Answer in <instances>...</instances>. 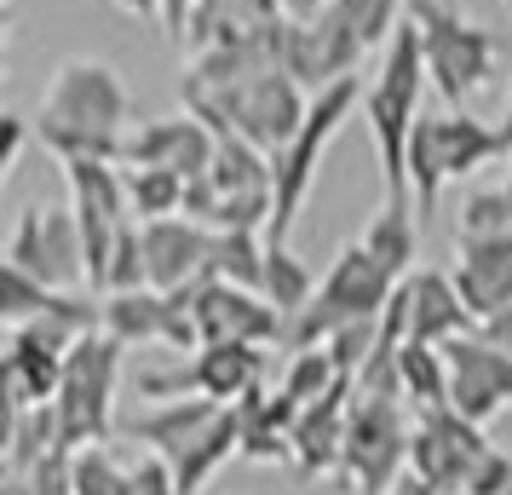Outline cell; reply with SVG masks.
Here are the masks:
<instances>
[{"label":"cell","instance_id":"1f68e13d","mask_svg":"<svg viewBox=\"0 0 512 495\" xmlns=\"http://www.w3.org/2000/svg\"><path fill=\"white\" fill-rule=\"evenodd\" d=\"M478 334H489L501 352H512V306H507V311H495V317H484V323H478Z\"/></svg>","mask_w":512,"mask_h":495},{"label":"cell","instance_id":"2e32d148","mask_svg":"<svg viewBox=\"0 0 512 495\" xmlns=\"http://www.w3.org/2000/svg\"><path fill=\"white\" fill-rule=\"evenodd\" d=\"M455 288H461L466 311L484 323L495 311L512 306V236L501 242H455Z\"/></svg>","mask_w":512,"mask_h":495},{"label":"cell","instance_id":"7402d4cb","mask_svg":"<svg viewBox=\"0 0 512 495\" xmlns=\"http://www.w3.org/2000/svg\"><path fill=\"white\" fill-rule=\"evenodd\" d=\"M259 294L271 300V306L294 323L305 306H311V294H317V271L288 248V242H271V254H265V283H259Z\"/></svg>","mask_w":512,"mask_h":495},{"label":"cell","instance_id":"d4e9b609","mask_svg":"<svg viewBox=\"0 0 512 495\" xmlns=\"http://www.w3.org/2000/svg\"><path fill=\"white\" fill-rule=\"evenodd\" d=\"M340 380H351V375H340V363H334V352L328 346H305V352H288V363H282V380H277V392H288V398L300 403H317V398H328Z\"/></svg>","mask_w":512,"mask_h":495},{"label":"cell","instance_id":"f1b7e54d","mask_svg":"<svg viewBox=\"0 0 512 495\" xmlns=\"http://www.w3.org/2000/svg\"><path fill=\"white\" fill-rule=\"evenodd\" d=\"M328 6L357 29V41H363L369 52L386 47V41L397 35V24H403V12H409L403 0H328Z\"/></svg>","mask_w":512,"mask_h":495},{"label":"cell","instance_id":"8fae6325","mask_svg":"<svg viewBox=\"0 0 512 495\" xmlns=\"http://www.w3.org/2000/svg\"><path fill=\"white\" fill-rule=\"evenodd\" d=\"M196 306V323H202V346L208 340H248V346H277L288 340V317H282L259 288H236V283H208L190 294Z\"/></svg>","mask_w":512,"mask_h":495},{"label":"cell","instance_id":"83f0119b","mask_svg":"<svg viewBox=\"0 0 512 495\" xmlns=\"http://www.w3.org/2000/svg\"><path fill=\"white\" fill-rule=\"evenodd\" d=\"M70 478L75 495H127V455H116L110 444H87L75 449Z\"/></svg>","mask_w":512,"mask_h":495},{"label":"cell","instance_id":"d590c367","mask_svg":"<svg viewBox=\"0 0 512 495\" xmlns=\"http://www.w3.org/2000/svg\"><path fill=\"white\" fill-rule=\"evenodd\" d=\"M501 133H507V144H512V93H507V116H501Z\"/></svg>","mask_w":512,"mask_h":495},{"label":"cell","instance_id":"4fadbf2b","mask_svg":"<svg viewBox=\"0 0 512 495\" xmlns=\"http://www.w3.org/2000/svg\"><path fill=\"white\" fill-rule=\"evenodd\" d=\"M219 156V133H213L202 116H156L127 133V167H167L179 179H202Z\"/></svg>","mask_w":512,"mask_h":495},{"label":"cell","instance_id":"f546056e","mask_svg":"<svg viewBox=\"0 0 512 495\" xmlns=\"http://www.w3.org/2000/svg\"><path fill=\"white\" fill-rule=\"evenodd\" d=\"M461 495H512V455L507 449L489 444L478 461H472V472H466Z\"/></svg>","mask_w":512,"mask_h":495},{"label":"cell","instance_id":"5b68a950","mask_svg":"<svg viewBox=\"0 0 512 495\" xmlns=\"http://www.w3.org/2000/svg\"><path fill=\"white\" fill-rule=\"evenodd\" d=\"M397 277L386 271V265L374 260L363 242H346L334 260H328L323 283H317V294H311V306L288 323V352H305V346H323V340H334L340 329H351V323H374L380 311H386V300H392Z\"/></svg>","mask_w":512,"mask_h":495},{"label":"cell","instance_id":"277c9868","mask_svg":"<svg viewBox=\"0 0 512 495\" xmlns=\"http://www.w3.org/2000/svg\"><path fill=\"white\" fill-rule=\"evenodd\" d=\"M403 18L420 29L426 75H432V87L443 93V104L449 110H466L495 81L501 35L484 24H472V18H461V6H449V0H409Z\"/></svg>","mask_w":512,"mask_h":495},{"label":"cell","instance_id":"3957f363","mask_svg":"<svg viewBox=\"0 0 512 495\" xmlns=\"http://www.w3.org/2000/svg\"><path fill=\"white\" fill-rule=\"evenodd\" d=\"M179 104H185L190 116L208 121L219 139L236 133V139H248L277 156L282 144L300 133L311 98H305V87L288 70H259L248 81H231V87H208V81H190L185 75L179 81Z\"/></svg>","mask_w":512,"mask_h":495},{"label":"cell","instance_id":"e0dca14e","mask_svg":"<svg viewBox=\"0 0 512 495\" xmlns=\"http://www.w3.org/2000/svg\"><path fill=\"white\" fill-rule=\"evenodd\" d=\"M225 403L219 398H202V392H190V398H167V403H156V409H144V415H133V421L121 426L133 444H144V449H156L167 467L185 455L202 432H208V421L219 415Z\"/></svg>","mask_w":512,"mask_h":495},{"label":"cell","instance_id":"cb8c5ba5","mask_svg":"<svg viewBox=\"0 0 512 495\" xmlns=\"http://www.w3.org/2000/svg\"><path fill=\"white\" fill-rule=\"evenodd\" d=\"M121 173H127V202H133V219H139V225L167 219V213H185L190 179L167 173V167H127V162H121Z\"/></svg>","mask_w":512,"mask_h":495},{"label":"cell","instance_id":"e575fe53","mask_svg":"<svg viewBox=\"0 0 512 495\" xmlns=\"http://www.w3.org/2000/svg\"><path fill=\"white\" fill-rule=\"evenodd\" d=\"M277 6H282V18H317L328 0H277Z\"/></svg>","mask_w":512,"mask_h":495},{"label":"cell","instance_id":"7c38bea8","mask_svg":"<svg viewBox=\"0 0 512 495\" xmlns=\"http://www.w3.org/2000/svg\"><path fill=\"white\" fill-rule=\"evenodd\" d=\"M144 260H150V288L185 294L213 277V225L190 213H167L144 225Z\"/></svg>","mask_w":512,"mask_h":495},{"label":"cell","instance_id":"44dd1931","mask_svg":"<svg viewBox=\"0 0 512 495\" xmlns=\"http://www.w3.org/2000/svg\"><path fill=\"white\" fill-rule=\"evenodd\" d=\"M397 380H403V398L409 409H438L449 403V352L426 346V340H403L397 346Z\"/></svg>","mask_w":512,"mask_h":495},{"label":"cell","instance_id":"9a60e30c","mask_svg":"<svg viewBox=\"0 0 512 495\" xmlns=\"http://www.w3.org/2000/svg\"><path fill=\"white\" fill-rule=\"evenodd\" d=\"M271 375V357L265 346H248V340H208L202 352H190V386L202 398L219 403H242L248 392H259Z\"/></svg>","mask_w":512,"mask_h":495},{"label":"cell","instance_id":"7a4b0ae2","mask_svg":"<svg viewBox=\"0 0 512 495\" xmlns=\"http://www.w3.org/2000/svg\"><path fill=\"white\" fill-rule=\"evenodd\" d=\"M426 52H420V29L403 18L397 35L380 47V70L363 87V121L380 150V173H386V196H409V139H415L420 93H426Z\"/></svg>","mask_w":512,"mask_h":495},{"label":"cell","instance_id":"484cf974","mask_svg":"<svg viewBox=\"0 0 512 495\" xmlns=\"http://www.w3.org/2000/svg\"><path fill=\"white\" fill-rule=\"evenodd\" d=\"M512 236V196L507 185H484L472 190L455 208V242H501Z\"/></svg>","mask_w":512,"mask_h":495},{"label":"cell","instance_id":"6da1fadb","mask_svg":"<svg viewBox=\"0 0 512 495\" xmlns=\"http://www.w3.org/2000/svg\"><path fill=\"white\" fill-rule=\"evenodd\" d=\"M127 133H133V93H127L116 64L64 58L52 70L47 93H41V110H35L41 150H52L58 162H70V156L121 162L127 156Z\"/></svg>","mask_w":512,"mask_h":495},{"label":"cell","instance_id":"8992f818","mask_svg":"<svg viewBox=\"0 0 512 495\" xmlns=\"http://www.w3.org/2000/svg\"><path fill=\"white\" fill-rule=\"evenodd\" d=\"M351 110H363L357 75L334 81V87H323V93H311L300 133L271 156V162H277V213H271V231H265L271 242H288V231H294V219H300V208H305V196H311V185H317V167H323L328 144L340 139V127L351 121Z\"/></svg>","mask_w":512,"mask_h":495},{"label":"cell","instance_id":"603a6c76","mask_svg":"<svg viewBox=\"0 0 512 495\" xmlns=\"http://www.w3.org/2000/svg\"><path fill=\"white\" fill-rule=\"evenodd\" d=\"M265 254H271L265 231H213V277L219 283L259 288L265 283Z\"/></svg>","mask_w":512,"mask_h":495},{"label":"cell","instance_id":"836d02e7","mask_svg":"<svg viewBox=\"0 0 512 495\" xmlns=\"http://www.w3.org/2000/svg\"><path fill=\"white\" fill-rule=\"evenodd\" d=\"M121 12H133V18H156L162 24V12H167V0H116Z\"/></svg>","mask_w":512,"mask_h":495},{"label":"cell","instance_id":"4dcf8cb0","mask_svg":"<svg viewBox=\"0 0 512 495\" xmlns=\"http://www.w3.org/2000/svg\"><path fill=\"white\" fill-rule=\"evenodd\" d=\"M0 133H6V144H0V179H6L12 167L24 162V144H29V133H35V121H24L12 110V116H0Z\"/></svg>","mask_w":512,"mask_h":495},{"label":"cell","instance_id":"5bb4252c","mask_svg":"<svg viewBox=\"0 0 512 495\" xmlns=\"http://www.w3.org/2000/svg\"><path fill=\"white\" fill-rule=\"evenodd\" d=\"M392 300L403 306L409 340H426V346H449L455 334L478 329V317L466 311L455 277H449V271H432V265H415V271L392 288Z\"/></svg>","mask_w":512,"mask_h":495},{"label":"cell","instance_id":"9c48e42d","mask_svg":"<svg viewBox=\"0 0 512 495\" xmlns=\"http://www.w3.org/2000/svg\"><path fill=\"white\" fill-rule=\"evenodd\" d=\"M363 58H369V47L357 41V29L334 6H323L317 18H288L282 24V70L294 75L305 93H323L334 81H346Z\"/></svg>","mask_w":512,"mask_h":495},{"label":"cell","instance_id":"d6986e66","mask_svg":"<svg viewBox=\"0 0 512 495\" xmlns=\"http://www.w3.org/2000/svg\"><path fill=\"white\" fill-rule=\"evenodd\" d=\"M357 242L403 283V277L415 271V260H420V208H415V196H386L380 213H369V225H363Z\"/></svg>","mask_w":512,"mask_h":495},{"label":"cell","instance_id":"52a82bcc","mask_svg":"<svg viewBox=\"0 0 512 495\" xmlns=\"http://www.w3.org/2000/svg\"><path fill=\"white\" fill-rule=\"evenodd\" d=\"M121 346L116 334H81L64 357V386H58V438L64 449L104 444L116 432V386H121Z\"/></svg>","mask_w":512,"mask_h":495},{"label":"cell","instance_id":"ba28073f","mask_svg":"<svg viewBox=\"0 0 512 495\" xmlns=\"http://www.w3.org/2000/svg\"><path fill=\"white\" fill-rule=\"evenodd\" d=\"M6 265H18L52 288L87 283V236H81L75 208H24L6 236Z\"/></svg>","mask_w":512,"mask_h":495},{"label":"cell","instance_id":"4316f807","mask_svg":"<svg viewBox=\"0 0 512 495\" xmlns=\"http://www.w3.org/2000/svg\"><path fill=\"white\" fill-rule=\"evenodd\" d=\"M443 185H449V173H443V150H438V121L420 116L415 139H409V196H415V208L432 213Z\"/></svg>","mask_w":512,"mask_h":495},{"label":"cell","instance_id":"30bf717a","mask_svg":"<svg viewBox=\"0 0 512 495\" xmlns=\"http://www.w3.org/2000/svg\"><path fill=\"white\" fill-rule=\"evenodd\" d=\"M443 352H449V403L461 409L466 421L489 426L512 403V352H501L478 329L455 334Z\"/></svg>","mask_w":512,"mask_h":495},{"label":"cell","instance_id":"ac0fdd59","mask_svg":"<svg viewBox=\"0 0 512 495\" xmlns=\"http://www.w3.org/2000/svg\"><path fill=\"white\" fill-rule=\"evenodd\" d=\"M438 150H443V173H449V185L455 179H472L478 167H489L495 156H512V144L501 127H489L478 121L472 110H438Z\"/></svg>","mask_w":512,"mask_h":495},{"label":"cell","instance_id":"d6a6232c","mask_svg":"<svg viewBox=\"0 0 512 495\" xmlns=\"http://www.w3.org/2000/svg\"><path fill=\"white\" fill-rule=\"evenodd\" d=\"M386 495H443V490H438V484H426L420 472H403V478H397V484H392Z\"/></svg>","mask_w":512,"mask_h":495},{"label":"cell","instance_id":"74e56055","mask_svg":"<svg viewBox=\"0 0 512 495\" xmlns=\"http://www.w3.org/2000/svg\"><path fill=\"white\" fill-rule=\"evenodd\" d=\"M507 6H512V0H507Z\"/></svg>","mask_w":512,"mask_h":495},{"label":"cell","instance_id":"8d00e7d4","mask_svg":"<svg viewBox=\"0 0 512 495\" xmlns=\"http://www.w3.org/2000/svg\"><path fill=\"white\" fill-rule=\"evenodd\" d=\"M501 185H507V196H512V167H507V179H501Z\"/></svg>","mask_w":512,"mask_h":495},{"label":"cell","instance_id":"ffe728a7","mask_svg":"<svg viewBox=\"0 0 512 495\" xmlns=\"http://www.w3.org/2000/svg\"><path fill=\"white\" fill-rule=\"evenodd\" d=\"M104 334H116L121 346H162L167 340V294L162 288L104 294Z\"/></svg>","mask_w":512,"mask_h":495}]
</instances>
